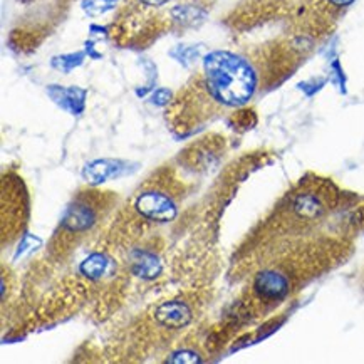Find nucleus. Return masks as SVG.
I'll list each match as a JSON object with an SVG mask.
<instances>
[{
	"instance_id": "nucleus-4",
	"label": "nucleus",
	"mask_w": 364,
	"mask_h": 364,
	"mask_svg": "<svg viewBox=\"0 0 364 364\" xmlns=\"http://www.w3.org/2000/svg\"><path fill=\"white\" fill-rule=\"evenodd\" d=\"M27 220V195L24 183L14 175H7L2 183V230L4 239L12 240L17 232H21Z\"/></svg>"
},
{
	"instance_id": "nucleus-6",
	"label": "nucleus",
	"mask_w": 364,
	"mask_h": 364,
	"mask_svg": "<svg viewBox=\"0 0 364 364\" xmlns=\"http://www.w3.org/2000/svg\"><path fill=\"white\" fill-rule=\"evenodd\" d=\"M213 136H207L203 139H198L181 153V161L188 168L193 170H208L213 166V163L218 160V153H220V143Z\"/></svg>"
},
{
	"instance_id": "nucleus-11",
	"label": "nucleus",
	"mask_w": 364,
	"mask_h": 364,
	"mask_svg": "<svg viewBox=\"0 0 364 364\" xmlns=\"http://www.w3.org/2000/svg\"><path fill=\"white\" fill-rule=\"evenodd\" d=\"M84 58H86V54L84 53L63 54V55H55V58H53L50 64H53V68L58 69V71L69 73L73 71V69H76L77 66H81L84 63Z\"/></svg>"
},
{
	"instance_id": "nucleus-15",
	"label": "nucleus",
	"mask_w": 364,
	"mask_h": 364,
	"mask_svg": "<svg viewBox=\"0 0 364 364\" xmlns=\"http://www.w3.org/2000/svg\"><path fill=\"white\" fill-rule=\"evenodd\" d=\"M151 101L153 105L156 106H168L171 105V101H173V92L166 90V87H160V90H156L151 95Z\"/></svg>"
},
{
	"instance_id": "nucleus-1",
	"label": "nucleus",
	"mask_w": 364,
	"mask_h": 364,
	"mask_svg": "<svg viewBox=\"0 0 364 364\" xmlns=\"http://www.w3.org/2000/svg\"><path fill=\"white\" fill-rule=\"evenodd\" d=\"M259 87L254 64L230 50H213L203 58L202 73L176 97L173 105L197 101V114L191 126L203 123L217 109L240 108L249 102Z\"/></svg>"
},
{
	"instance_id": "nucleus-9",
	"label": "nucleus",
	"mask_w": 364,
	"mask_h": 364,
	"mask_svg": "<svg viewBox=\"0 0 364 364\" xmlns=\"http://www.w3.org/2000/svg\"><path fill=\"white\" fill-rule=\"evenodd\" d=\"M132 270L134 275L138 277H144V279H153L156 277V274L160 272V262L153 254L149 252H143V250H136L133 252L132 255Z\"/></svg>"
},
{
	"instance_id": "nucleus-8",
	"label": "nucleus",
	"mask_w": 364,
	"mask_h": 364,
	"mask_svg": "<svg viewBox=\"0 0 364 364\" xmlns=\"http://www.w3.org/2000/svg\"><path fill=\"white\" fill-rule=\"evenodd\" d=\"M48 95L50 96L55 105H59L60 108L69 111L73 114H81L84 111V106H86V96L87 91L82 90V87L77 86H49Z\"/></svg>"
},
{
	"instance_id": "nucleus-16",
	"label": "nucleus",
	"mask_w": 364,
	"mask_h": 364,
	"mask_svg": "<svg viewBox=\"0 0 364 364\" xmlns=\"http://www.w3.org/2000/svg\"><path fill=\"white\" fill-rule=\"evenodd\" d=\"M326 2H328L329 6L334 9H346L351 6L354 0H326Z\"/></svg>"
},
{
	"instance_id": "nucleus-14",
	"label": "nucleus",
	"mask_w": 364,
	"mask_h": 364,
	"mask_svg": "<svg viewBox=\"0 0 364 364\" xmlns=\"http://www.w3.org/2000/svg\"><path fill=\"white\" fill-rule=\"evenodd\" d=\"M202 359L198 358V353L190 351V349H180L168 358V363H198Z\"/></svg>"
},
{
	"instance_id": "nucleus-5",
	"label": "nucleus",
	"mask_w": 364,
	"mask_h": 364,
	"mask_svg": "<svg viewBox=\"0 0 364 364\" xmlns=\"http://www.w3.org/2000/svg\"><path fill=\"white\" fill-rule=\"evenodd\" d=\"M254 294L262 302H277L291 291V277L282 269H264L254 279Z\"/></svg>"
},
{
	"instance_id": "nucleus-10",
	"label": "nucleus",
	"mask_w": 364,
	"mask_h": 364,
	"mask_svg": "<svg viewBox=\"0 0 364 364\" xmlns=\"http://www.w3.org/2000/svg\"><path fill=\"white\" fill-rule=\"evenodd\" d=\"M108 267H109V262L108 259H106V255L102 254H92L87 257L86 260L81 264V270L82 275H86L87 279H101L102 275L108 272Z\"/></svg>"
},
{
	"instance_id": "nucleus-3",
	"label": "nucleus",
	"mask_w": 364,
	"mask_h": 364,
	"mask_svg": "<svg viewBox=\"0 0 364 364\" xmlns=\"http://www.w3.org/2000/svg\"><path fill=\"white\" fill-rule=\"evenodd\" d=\"M133 208L146 222H170L178 213V195L161 181L149 180L134 197Z\"/></svg>"
},
{
	"instance_id": "nucleus-12",
	"label": "nucleus",
	"mask_w": 364,
	"mask_h": 364,
	"mask_svg": "<svg viewBox=\"0 0 364 364\" xmlns=\"http://www.w3.org/2000/svg\"><path fill=\"white\" fill-rule=\"evenodd\" d=\"M118 6V0H82V11L90 17H100L102 14L113 11Z\"/></svg>"
},
{
	"instance_id": "nucleus-2",
	"label": "nucleus",
	"mask_w": 364,
	"mask_h": 364,
	"mask_svg": "<svg viewBox=\"0 0 364 364\" xmlns=\"http://www.w3.org/2000/svg\"><path fill=\"white\" fill-rule=\"evenodd\" d=\"M109 193H102L96 190H82L79 191L66 210V215L63 217L59 232L55 233L53 244L55 249L73 244L76 239L95 230L97 223L102 220L105 213L111 207Z\"/></svg>"
},
{
	"instance_id": "nucleus-13",
	"label": "nucleus",
	"mask_w": 364,
	"mask_h": 364,
	"mask_svg": "<svg viewBox=\"0 0 364 364\" xmlns=\"http://www.w3.org/2000/svg\"><path fill=\"white\" fill-rule=\"evenodd\" d=\"M200 50H202V46H176V48L171 50V55L178 60V63L188 64L195 63L200 58Z\"/></svg>"
},
{
	"instance_id": "nucleus-7",
	"label": "nucleus",
	"mask_w": 364,
	"mask_h": 364,
	"mask_svg": "<svg viewBox=\"0 0 364 364\" xmlns=\"http://www.w3.org/2000/svg\"><path fill=\"white\" fill-rule=\"evenodd\" d=\"M128 163L121 160H111V158H101V160L90 161L82 168V176L87 183L100 185L108 180L119 178L128 171Z\"/></svg>"
}]
</instances>
